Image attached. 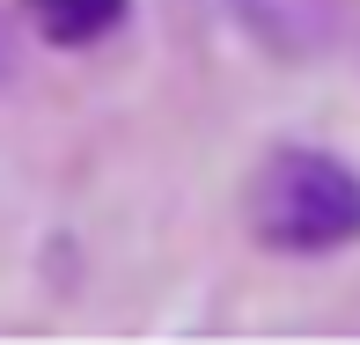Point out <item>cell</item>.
I'll list each match as a JSON object with an SVG mask.
<instances>
[{
	"label": "cell",
	"instance_id": "7a4b0ae2",
	"mask_svg": "<svg viewBox=\"0 0 360 345\" xmlns=\"http://www.w3.org/2000/svg\"><path fill=\"white\" fill-rule=\"evenodd\" d=\"M30 15L52 44H89L125 15V0H30Z\"/></svg>",
	"mask_w": 360,
	"mask_h": 345
},
{
	"label": "cell",
	"instance_id": "6da1fadb",
	"mask_svg": "<svg viewBox=\"0 0 360 345\" xmlns=\"http://www.w3.org/2000/svg\"><path fill=\"white\" fill-rule=\"evenodd\" d=\"M257 235L280 250H338L360 235V176L331 155H280L257 176Z\"/></svg>",
	"mask_w": 360,
	"mask_h": 345
}]
</instances>
